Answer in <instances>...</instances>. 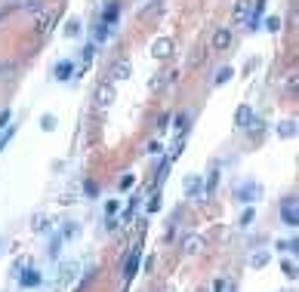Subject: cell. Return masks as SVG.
Returning <instances> with one entry per match:
<instances>
[{"instance_id": "6da1fadb", "label": "cell", "mask_w": 299, "mask_h": 292, "mask_svg": "<svg viewBox=\"0 0 299 292\" xmlns=\"http://www.w3.org/2000/svg\"><path fill=\"white\" fill-rule=\"evenodd\" d=\"M281 222L287 228H296L299 225V203H296V194H290L284 203H281Z\"/></svg>"}, {"instance_id": "7a4b0ae2", "label": "cell", "mask_w": 299, "mask_h": 292, "mask_svg": "<svg viewBox=\"0 0 299 292\" xmlns=\"http://www.w3.org/2000/svg\"><path fill=\"white\" fill-rule=\"evenodd\" d=\"M235 197L244 200V203H253V200H259V185H256V181H238Z\"/></svg>"}, {"instance_id": "3957f363", "label": "cell", "mask_w": 299, "mask_h": 292, "mask_svg": "<svg viewBox=\"0 0 299 292\" xmlns=\"http://www.w3.org/2000/svg\"><path fill=\"white\" fill-rule=\"evenodd\" d=\"M111 102H115V86H111V83H99L96 92H93V105L96 108H108Z\"/></svg>"}, {"instance_id": "277c9868", "label": "cell", "mask_w": 299, "mask_h": 292, "mask_svg": "<svg viewBox=\"0 0 299 292\" xmlns=\"http://www.w3.org/2000/svg\"><path fill=\"white\" fill-rule=\"evenodd\" d=\"M56 16H59V10H47V13H37V19H34V31H37V34H50V28H53Z\"/></svg>"}, {"instance_id": "5b68a950", "label": "cell", "mask_w": 299, "mask_h": 292, "mask_svg": "<svg viewBox=\"0 0 299 292\" xmlns=\"http://www.w3.org/2000/svg\"><path fill=\"white\" fill-rule=\"evenodd\" d=\"M182 252L185 255H201L204 252V237L201 234H185L182 237Z\"/></svg>"}, {"instance_id": "8992f818", "label": "cell", "mask_w": 299, "mask_h": 292, "mask_svg": "<svg viewBox=\"0 0 299 292\" xmlns=\"http://www.w3.org/2000/svg\"><path fill=\"white\" fill-rule=\"evenodd\" d=\"M250 16H253V0H238L232 19H235L238 25H244V22H250Z\"/></svg>"}, {"instance_id": "52a82bcc", "label": "cell", "mask_w": 299, "mask_h": 292, "mask_svg": "<svg viewBox=\"0 0 299 292\" xmlns=\"http://www.w3.org/2000/svg\"><path fill=\"white\" fill-rule=\"evenodd\" d=\"M130 71H133V65H130L127 59H121V62H115V65L108 68V77H111V80H127Z\"/></svg>"}, {"instance_id": "ba28073f", "label": "cell", "mask_w": 299, "mask_h": 292, "mask_svg": "<svg viewBox=\"0 0 299 292\" xmlns=\"http://www.w3.org/2000/svg\"><path fill=\"white\" fill-rule=\"evenodd\" d=\"M152 56H155V59H170V56H173V40H170V37H158V40L152 43Z\"/></svg>"}, {"instance_id": "9c48e42d", "label": "cell", "mask_w": 299, "mask_h": 292, "mask_svg": "<svg viewBox=\"0 0 299 292\" xmlns=\"http://www.w3.org/2000/svg\"><path fill=\"white\" fill-rule=\"evenodd\" d=\"M185 197H204V181H201V175H189L185 178Z\"/></svg>"}, {"instance_id": "30bf717a", "label": "cell", "mask_w": 299, "mask_h": 292, "mask_svg": "<svg viewBox=\"0 0 299 292\" xmlns=\"http://www.w3.org/2000/svg\"><path fill=\"white\" fill-rule=\"evenodd\" d=\"M269 259H272L269 249H256V252L250 255V268H253V271H263V268L269 265Z\"/></svg>"}, {"instance_id": "8fae6325", "label": "cell", "mask_w": 299, "mask_h": 292, "mask_svg": "<svg viewBox=\"0 0 299 292\" xmlns=\"http://www.w3.org/2000/svg\"><path fill=\"white\" fill-rule=\"evenodd\" d=\"M229 43H232V31L229 28H219L213 34V50H229Z\"/></svg>"}, {"instance_id": "7c38bea8", "label": "cell", "mask_w": 299, "mask_h": 292, "mask_svg": "<svg viewBox=\"0 0 299 292\" xmlns=\"http://www.w3.org/2000/svg\"><path fill=\"white\" fill-rule=\"evenodd\" d=\"M53 74H56V80H71V77H74V62H71V59L59 62V65H56V71H53Z\"/></svg>"}, {"instance_id": "4fadbf2b", "label": "cell", "mask_w": 299, "mask_h": 292, "mask_svg": "<svg viewBox=\"0 0 299 292\" xmlns=\"http://www.w3.org/2000/svg\"><path fill=\"white\" fill-rule=\"evenodd\" d=\"M250 117H253V108H250V105H238V111H235V126L244 129V126L250 123Z\"/></svg>"}, {"instance_id": "5bb4252c", "label": "cell", "mask_w": 299, "mask_h": 292, "mask_svg": "<svg viewBox=\"0 0 299 292\" xmlns=\"http://www.w3.org/2000/svg\"><path fill=\"white\" fill-rule=\"evenodd\" d=\"M22 286H37V283H41V271H34V268H25L19 277H16Z\"/></svg>"}, {"instance_id": "9a60e30c", "label": "cell", "mask_w": 299, "mask_h": 292, "mask_svg": "<svg viewBox=\"0 0 299 292\" xmlns=\"http://www.w3.org/2000/svg\"><path fill=\"white\" fill-rule=\"evenodd\" d=\"M278 135H281V138H296V120H293V117L281 120V123H278Z\"/></svg>"}, {"instance_id": "2e32d148", "label": "cell", "mask_w": 299, "mask_h": 292, "mask_svg": "<svg viewBox=\"0 0 299 292\" xmlns=\"http://www.w3.org/2000/svg\"><path fill=\"white\" fill-rule=\"evenodd\" d=\"M118 16H121V4H118V0H111V4L105 7V16H102V22H105V25H111V22H115Z\"/></svg>"}, {"instance_id": "e0dca14e", "label": "cell", "mask_w": 299, "mask_h": 292, "mask_svg": "<svg viewBox=\"0 0 299 292\" xmlns=\"http://www.w3.org/2000/svg\"><path fill=\"white\" fill-rule=\"evenodd\" d=\"M167 74H152V80H148V89H152V92H164L167 89Z\"/></svg>"}, {"instance_id": "ac0fdd59", "label": "cell", "mask_w": 299, "mask_h": 292, "mask_svg": "<svg viewBox=\"0 0 299 292\" xmlns=\"http://www.w3.org/2000/svg\"><path fill=\"white\" fill-rule=\"evenodd\" d=\"M13 77H16V65L13 62H7V65H0V83H13Z\"/></svg>"}, {"instance_id": "d6986e66", "label": "cell", "mask_w": 299, "mask_h": 292, "mask_svg": "<svg viewBox=\"0 0 299 292\" xmlns=\"http://www.w3.org/2000/svg\"><path fill=\"white\" fill-rule=\"evenodd\" d=\"M216 185H219V163H213V166H210V178H207V185H204V194H210Z\"/></svg>"}, {"instance_id": "ffe728a7", "label": "cell", "mask_w": 299, "mask_h": 292, "mask_svg": "<svg viewBox=\"0 0 299 292\" xmlns=\"http://www.w3.org/2000/svg\"><path fill=\"white\" fill-rule=\"evenodd\" d=\"M136 268H139V252H133L130 259H127V265H124V280H130V277L136 274Z\"/></svg>"}, {"instance_id": "44dd1931", "label": "cell", "mask_w": 299, "mask_h": 292, "mask_svg": "<svg viewBox=\"0 0 299 292\" xmlns=\"http://www.w3.org/2000/svg\"><path fill=\"white\" fill-rule=\"evenodd\" d=\"M204 59H207V50H204V46H198V50H192V53H189V65H192V68L204 65Z\"/></svg>"}, {"instance_id": "7402d4cb", "label": "cell", "mask_w": 299, "mask_h": 292, "mask_svg": "<svg viewBox=\"0 0 299 292\" xmlns=\"http://www.w3.org/2000/svg\"><path fill=\"white\" fill-rule=\"evenodd\" d=\"M232 77H235V71H232V68H219V74L213 77V83H216V86H222V83H229Z\"/></svg>"}, {"instance_id": "603a6c76", "label": "cell", "mask_w": 299, "mask_h": 292, "mask_svg": "<svg viewBox=\"0 0 299 292\" xmlns=\"http://www.w3.org/2000/svg\"><path fill=\"white\" fill-rule=\"evenodd\" d=\"M74 274H78V265L71 262V265H65V268H62V274H59V283H71V280H74Z\"/></svg>"}, {"instance_id": "cb8c5ba5", "label": "cell", "mask_w": 299, "mask_h": 292, "mask_svg": "<svg viewBox=\"0 0 299 292\" xmlns=\"http://www.w3.org/2000/svg\"><path fill=\"white\" fill-rule=\"evenodd\" d=\"M81 34V22L78 19H68V25H65V37H78Z\"/></svg>"}, {"instance_id": "d4e9b609", "label": "cell", "mask_w": 299, "mask_h": 292, "mask_svg": "<svg viewBox=\"0 0 299 292\" xmlns=\"http://www.w3.org/2000/svg\"><path fill=\"white\" fill-rule=\"evenodd\" d=\"M25 268H31V259L28 255H22V259H16V265H13V277H19Z\"/></svg>"}, {"instance_id": "484cf974", "label": "cell", "mask_w": 299, "mask_h": 292, "mask_svg": "<svg viewBox=\"0 0 299 292\" xmlns=\"http://www.w3.org/2000/svg\"><path fill=\"white\" fill-rule=\"evenodd\" d=\"M31 228H34V231H47V228H50V218H47V215H34Z\"/></svg>"}, {"instance_id": "4316f807", "label": "cell", "mask_w": 299, "mask_h": 292, "mask_svg": "<svg viewBox=\"0 0 299 292\" xmlns=\"http://www.w3.org/2000/svg\"><path fill=\"white\" fill-rule=\"evenodd\" d=\"M41 129H44V132H53V129H56V117H53V114H44V117H41Z\"/></svg>"}, {"instance_id": "83f0119b", "label": "cell", "mask_w": 299, "mask_h": 292, "mask_svg": "<svg viewBox=\"0 0 299 292\" xmlns=\"http://www.w3.org/2000/svg\"><path fill=\"white\" fill-rule=\"evenodd\" d=\"M13 135H16V126H7L4 132H0V151H4V148H7V141H10Z\"/></svg>"}, {"instance_id": "f1b7e54d", "label": "cell", "mask_w": 299, "mask_h": 292, "mask_svg": "<svg viewBox=\"0 0 299 292\" xmlns=\"http://www.w3.org/2000/svg\"><path fill=\"white\" fill-rule=\"evenodd\" d=\"M253 218H256V212H253V209H247V212L238 218V225H241V228H250V225H253Z\"/></svg>"}, {"instance_id": "f546056e", "label": "cell", "mask_w": 299, "mask_h": 292, "mask_svg": "<svg viewBox=\"0 0 299 292\" xmlns=\"http://www.w3.org/2000/svg\"><path fill=\"white\" fill-rule=\"evenodd\" d=\"M296 246H299V243H296V237H293V240H281V243H278V249H281V252H296Z\"/></svg>"}, {"instance_id": "4dcf8cb0", "label": "cell", "mask_w": 299, "mask_h": 292, "mask_svg": "<svg viewBox=\"0 0 299 292\" xmlns=\"http://www.w3.org/2000/svg\"><path fill=\"white\" fill-rule=\"evenodd\" d=\"M78 231H81V228L71 222V225H65V228H62V237H65V240H71V237H78Z\"/></svg>"}, {"instance_id": "1f68e13d", "label": "cell", "mask_w": 299, "mask_h": 292, "mask_svg": "<svg viewBox=\"0 0 299 292\" xmlns=\"http://www.w3.org/2000/svg\"><path fill=\"white\" fill-rule=\"evenodd\" d=\"M84 194L96 200V197H99V185H96V181H87V185H84Z\"/></svg>"}, {"instance_id": "d6a6232c", "label": "cell", "mask_w": 299, "mask_h": 292, "mask_svg": "<svg viewBox=\"0 0 299 292\" xmlns=\"http://www.w3.org/2000/svg\"><path fill=\"white\" fill-rule=\"evenodd\" d=\"M19 7H22V10H41V7H44V0H22Z\"/></svg>"}, {"instance_id": "836d02e7", "label": "cell", "mask_w": 299, "mask_h": 292, "mask_svg": "<svg viewBox=\"0 0 299 292\" xmlns=\"http://www.w3.org/2000/svg\"><path fill=\"white\" fill-rule=\"evenodd\" d=\"M173 126H176V132H185V126H189V114H179Z\"/></svg>"}, {"instance_id": "e575fe53", "label": "cell", "mask_w": 299, "mask_h": 292, "mask_svg": "<svg viewBox=\"0 0 299 292\" xmlns=\"http://www.w3.org/2000/svg\"><path fill=\"white\" fill-rule=\"evenodd\" d=\"M96 53H99V50H96V43H93V40H90V43H87V46H84V59H87V62H90V59H96Z\"/></svg>"}, {"instance_id": "d590c367", "label": "cell", "mask_w": 299, "mask_h": 292, "mask_svg": "<svg viewBox=\"0 0 299 292\" xmlns=\"http://www.w3.org/2000/svg\"><path fill=\"white\" fill-rule=\"evenodd\" d=\"M115 212H118V200H108V203H105V215L115 218Z\"/></svg>"}, {"instance_id": "8d00e7d4", "label": "cell", "mask_w": 299, "mask_h": 292, "mask_svg": "<svg viewBox=\"0 0 299 292\" xmlns=\"http://www.w3.org/2000/svg\"><path fill=\"white\" fill-rule=\"evenodd\" d=\"M284 277L296 280V265H293V262H284Z\"/></svg>"}, {"instance_id": "74e56055", "label": "cell", "mask_w": 299, "mask_h": 292, "mask_svg": "<svg viewBox=\"0 0 299 292\" xmlns=\"http://www.w3.org/2000/svg\"><path fill=\"white\" fill-rule=\"evenodd\" d=\"M161 10H164V0H155V4H152V7H148V16H158Z\"/></svg>"}, {"instance_id": "f35d334b", "label": "cell", "mask_w": 299, "mask_h": 292, "mask_svg": "<svg viewBox=\"0 0 299 292\" xmlns=\"http://www.w3.org/2000/svg\"><path fill=\"white\" fill-rule=\"evenodd\" d=\"M7 123H10V108L0 111V129H7Z\"/></svg>"}, {"instance_id": "ab89813d", "label": "cell", "mask_w": 299, "mask_h": 292, "mask_svg": "<svg viewBox=\"0 0 299 292\" xmlns=\"http://www.w3.org/2000/svg\"><path fill=\"white\" fill-rule=\"evenodd\" d=\"M59 249H62V240H53V243H50V255H53V259L59 255Z\"/></svg>"}, {"instance_id": "60d3db41", "label": "cell", "mask_w": 299, "mask_h": 292, "mask_svg": "<svg viewBox=\"0 0 299 292\" xmlns=\"http://www.w3.org/2000/svg\"><path fill=\"white\" fill-rule=\"evenodd\" d=\"M269 31H281V19H278V16L269 19Z\"/></svg>"}, {"instance_id": "b9f144b4", "label": "cell", "mask_w": 299, "mask_h": 292, "mask_svg": "<svg viewBox=\"0 0 299 292\" xmlns=\"http://www.w3.org/2000/svg\"><path fill=\"white\" fill-rule=\"evenodd\" d=\"M256 65H259V59H250V62H247V68H244V74H250V71H256Z\"/></svg>"}, {"instance_id": "7bdbcfd3", "label": "cell", "mask_w": 299, "mask_h": 292, "mask_svg": "<svg viewBox=\"0 0 299 292\" xmlns=\"http://www.w3.org/2000/svg\"><path fill=\"white\" fill-rule=\"evenodd\" d=\"M148 154H161V141H152V144H148Z\"/></svg>"}, {"instance_id": "ee69618b", "label": "cell", "mask_w": 299, "mask_h": 292, "mask_svg": "<svg viewBox=\"0 0 299 292\" xmlns=\"http://www.w3.org/2000/svg\"><path fill=\"white\" fill-rule=\"evenodd\" d=\"M167 126H170V117H167V114H164V117H161V120H158V129H167Z\"/></svg>"}, {"instance_id": "f6af8a7d", "label": "cell", "mask_w": 299, "mask_h": 292, "mask_svg": "<svg viewBox=\"0 0 299 292\" xmlns=\"http://www.w3.org/2000/svg\"><path fill=\"white\" fill-rule=\"evenodd\" d=\"M161 292H173V289H170V286H167V289H161Z\"/></svg>"}, {"instance_id": "bcb514c9", "label": "cell", "mask_w": 299, "mask_h": 292, "mask_svg": "<svg viewBox=\"0 0 299 292\" xmlns=\"http://www.w3.org/2000/svg\"><path fill=\"white\" fill-rule=\"evenodd\" d=\"M198 292H207V289H198Z\"/></svg>"}]
</instances>
